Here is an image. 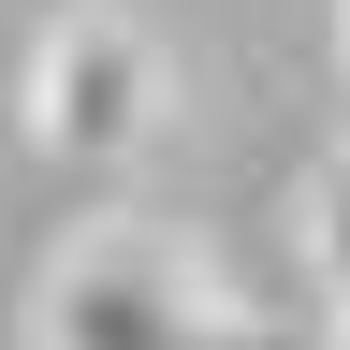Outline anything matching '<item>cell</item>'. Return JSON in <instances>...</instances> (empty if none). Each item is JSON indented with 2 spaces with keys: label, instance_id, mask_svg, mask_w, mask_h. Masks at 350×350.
I'll return each mask as SVG.
<instances>
[{
  "label": "cell",
  "instance_id": "7a4b0ae2",
  "mask_svg": "<svg viewBox=\"0 0 350 350\" xmlns=\"http://www.w3.org/2000/svg\"><path fill=\"white\" fill-rule=\"evenodd\" d=\"M15 117H29V146L59 161V175L131 161V146H146V117H161V44H146V15H117V0L44 15L29 73H15Z\"/></svg>",
  "mask_w": 350,
  "mask_h": 350
},
{
  "label": "cell",
  "instance_id": "6da1fadb",
  "mask_svg": "<svg viewBox=\"0 0 350 350\" xmlns=\"http://www.w3.org/2000/svg\"><path fill=\"white\" fill-rule=\"evenodd\" d=\"M44 350H278L248 306H219V278L161 219H88V234L44 262V306H29Z\"/></svg>",
  "mask_w": 350,
  "mask_h": 350
},
{
  "label": "cell",
  "instance_id": "277c9868",
  "mask_svg": "<svg viewBox=\"0 0 350 350\" xmlns=\"http://www.w3.org/2000/svg\"><path fill=\"white\" fill-rule=\"evenodd\" d=\"M321 350H350V306H336V336H321Z\"/></svg>",
  "mask_w": 350,
  "mask_h": 350
},
{
  "label": "cell",
  "instance_id": "3957f363",
  "mask_svg": "<svg viewBox=\"0 0 350 350\" xmlns=\"http://www.w3.org/2000/svg\"><path fill=\"white\" fill-rule=\"evenodd\" d=\"M306 262H321V292L350 306V146L306 175Z\"/></svg>",
  "mask_w": 350,
  "mask_h": 350
}]
</instances>
